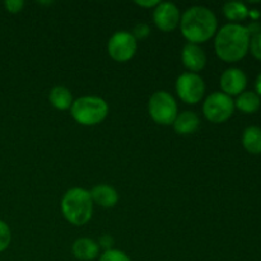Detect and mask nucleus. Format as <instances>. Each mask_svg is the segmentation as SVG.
I'll return each mask as SVG.
<instances>
[{"instance_id":"nucleus-2","label":"nucleus","mask_w":261,"mask_h":261,"mask_svg":"<svg viewBox=\"0 0 261 261\" xmlns=\"http://www.w3.org/2000/svg\"><path fill=\"white\" fill-rule=\"evenodd\" d=\"M250 35L246 27L239 23H228L217 32L214 48L219 59L226 63H236L249 51Z\"/></svg>"},{"instance_id":"nucleus-13","label":"nucleus","mask_w":261,"mask_h":261,"mask_svg":"<svg viewBox=\"0 0 261 261\" xmlns=\"http://www.w3.org/2000/svg\"><path fill=\"white\" fill-rule=\"evenodd\" d=\"M73 255L78 260L82 261H92L96 259L99 254V246L94 240L87 239H78L73 244Z\"/></svg>"},{"instance_id":"nucleus-1","label":"nucleus","mask_w":261,"mask_h":261,"mask_svg":"<svg viewBox=\"0 0 261 261\" xmlns=\"http://www.w3.org/2000/svg\"><path fill=\"white\" fill-rule=\"evenodd\" d=\"M181 33L189 43H204L217 33V17L209 8L195 5L184 12L180 20Z\"/></svg>"},{"instance_id":"nucleus-17","label":"nucleus","mask_w":261,"mask_h":261,"mask_svg":"<svg viewBox=\"0 0 261 261\" xmlns=\"http://www.w3.org/2000/svg\"><path fill=\"white\" fill-rule=\"evenodd\" d=\"M48 98H50L51 105L58 110L70 109L71 105H73L74 102L70 91L64 86L54 87V88L51 89Z\"/></svg>"},{"instance_id":"nucleus-4","label":"nucleus","mask_w":261,"mask_h":261,"mask_svg":"<svg viewBox=\"0 0 261 261\" xmlns=\"http://www.w3.org/2000/svg\"><path fill=\"white\" fill-rule=\"evenodd\" d=\"M73 119L83 126H94L103 121L109 115V105L97 96H83L73 102L70 107Z\"/></svg>"},{"instance_id":"nucleus-16","label":"nucleus","mask_w":261,"mask_h":261,"mask_svg":"<svg viewBox=\"0 0 261 261\" xmlns=\"http://www.w3.org/2000/svg\"><path fill=\"white\" fill-rule=\"evenodd\" d=\"M261 99L256 92H242L234 101V107L245 114H254L260 109Z\"/></svg>"},{"instance_id":"nucleus-19","label":"nucleus","mask_w":261,"mask_h":261,"mask_svg":"<svg viewBox=\"0 0 261 261\" xmlns=\"http://www.w3.org/2000/svg\"><path fill=\"white\" fill-rule=\"evenodd\" d=\"M98 261H132L130 257L125 254L121 250L111 249L107 250V251H103V254L99 256Z\"/></svg>"},{"instance_id":"nucleus-15","label":"nucleus","mask_w":261,"mask_h":261,"mask_svg":"<svg viewBox=\"0 0 261 261\" xmlns=\"http://www.w3.org/2000/svg\"><path fill=\"white\" fill-rule=\"evenodd\" d=\"M242 145L251 154H261V127L249 126L242 134Z\"/></svg>"},{"instance_id":"nucleus-3","label":"nucleus","mask_w":261,"mask_h":261,"mask_svg":"<svg viewBox=\"0 0 261 261\" xmlns=\"http://www.w3.org/2000/svg\"><path fill=\"white\" fill-rule=\"evenodd\" d=\"M61 212L69 223L83 226L92 218L93 201L88 190L83 188H71L61 199Z\"/></svg>"},{"instance_id":"nucleus-14","label":"nucleus","mask_w":261,"mask_h":261,"mask_svg":"<svg viewBox=\"0 0 261 261\" xmlns=\"http://www.w3.org/2000/svg\"><path fill=\"white\" fill-rule=\"evenodd\" d=\"M172 125L177 134L189 135L198 130L199 125H200V120H199L198 115L195 112L184 111L181 114H177Z\"/></svg>"},{"instance_id":"nucleus-27","label":"nucleus","mask_w":261,"mask_h":261,"mask_svg":"<svg viewBox=\"0 0 261 261\" xmlns=\"http://www.w3.org/2000/svg\"><path fill=\"white\" fill-rule=\"evenodd\" d=\"M255 88H256V93L261 97V74L259 76H257L256 83H255Z\"/></svg>"},{"instance_id":"nucleus-9","label":"nucleus","mask_w":261,"mask_h":261,"mask_svg":"<svg viewBox=\"0 0 261 261\" xmlns=\"http://www.w3.org/2000/svg\"><path fill=\"white\" fill-rule=\"evenodd\" d=\"M153 20L158 30L172 32L180 25V10L173 3L161 2L153 10Z\"/></svg>"},{"instance_id":"nucleus-7","label":"nucleus","mask_w":261,"mask_h":261,"mask_svg":"<svg viewBox=\"0 0 261 261\" xmlns=\"http://www.w3.org/2000/svg\"><path fill=\"white\" fill-rule=\"evenodd\" d=\"M176 92L181 101L188 105H196L203 99L205 83L199 74L184 73L176 81Z\"/></svg>"},{"instance_id":"nucleus-10","label":"nucleus","mask_w":261,"mask_h":261,"mask_svg":"<svg viewBox=\"0 0 261 261\" xmlns=\"http://www.w3.org/2000/svg\"><path fill=\"white\" fill-rule=\"evenodd\" d=\"M247 86V76L241 69L231 68L221 75V88L227 96H240Z\"/></svg>"},{"instance_id":"nucleus-6","label":"nucleus","mask_w":261,"mask_h":261,"mask_svg":"<svg viewBox=\"0 0 261 261\" xmlns=\"http://www.w3.org/2000/svg\"><path fill=\"white\" fill-rule=\"evenodd\" d=\"M234 101L232 97L227 96L223 92H216L206 97L203 105V112L206 120L213 124L226 122L233 115Z\"/></svg>"},{"instance_id":"nucleus-8","label":"nucleus","mask_w":261,"mask_h":261,"mask_svg":"<svg viewBox=\"0 0 261 261\" xmlns=\"http://www.w3.org/2000/svg\"><path fill=\"white\" fill-rule=\"evenodd\" d=\"M138 48V41L130 32L119 31L114 33L107 43L109 55L119 63H126L134 58Z\"/></svg>"},{"instance_id":"nucleus-24","label":"nucleus","mask_w":261,"mask_h":261,"mask_svg":"<svg viewBox=\"0 0 261 261\" xmlns=\"http://www.w3.org/2000/svg\"><path fill=\"white\" fill-rule=\"evenodd\" d=\"M97 244H98L99 249L102 247V249H105V251H107V250L112 249V246H114V244H115V240H114V237L110 236V234H102V236L99 237V240Z\"/></svg>"},{"instance_id":"nucleus-5","label":"nucleus","mask_w":261,"mask_h":261,"mask_svg":"<svg viewBox=\"0 0 261 261\" xmlns=\"http://www.w3.org/2000/svg\"><path fill=\"white\" fill-rule=\"evenodd\" d=\"M148 112L153 121L158 125H172L178 114L175 98L166 91H157L150 96L148 102Z\"/></svg>"},{"instance_id":"nucleus-25","label":"nucleus","mask_w":261,"mask_h":261,"mask_svg":"<svg viewBox=\"0 0 261 261\" xmlns=\"http://www.w3.org/2000/svg\"><path fill=\"white\" fill-rule=\"evenodd\" d=\"M246 30L247 32H249L250 37L259 35V33H261V23L257 22V20H254V22H251L249 25H247Z\"/></svg>"},{"instance_id":"nucleus-23","label":"nucleus","mask_w":261,"mask_h":261,"mask_svg":"<svg viewBox=\"0 0 261 261\" xmlns=\"http://www.w3.org/2000/svg\"><path fill=\"white\" fill-rule=\"evenodd\" d=\"M5 8L9 13H13V14H17V13L22 12L23 7H24V2L22 0H7L4 3Z\"/></svg>"},{"instance_id":"nucleus-18","label":"nucleus","mask_w":261,"mask_h":261,"mask_svg":"<svg viewBox=\"0 0 261 261\" xmlns=\"http://www.w3.org/2000/svg\"><path fill=\"white\" fill-rule=\"evenodd\" d=\"M249 12L246 5L240 2H228L223 5V13L227 19L232 22H240L249 17Z\"/></svg>"},{"instance_id":"nucleus-22","label":"nucleus","mask_w":261,"mask_h":261,"mask_svg":"<svg viewBox=\"0 0 261 261\" xmlns=\"http://www.w3.org/2000/svg\"><path fill=\"white\" fill-rule=\"evenodd\" d=\"M132 35H133V37H134L137 41L138 40H144V38H147L148 36L150 35L149 25L145 24V23H139V24H137L134 27Z\"/></svg>"},{"instance_id":"nucleus-20","label":"nucleus","mask_w":261,"mask_h":261,"mask_svg":"<svg viewBox=\"0 0 261 261\" xmlns=\"http://www.w3.org/2000/svg\"><path fill=\"white\" fill-rule=\"evenodd\" d=\"M10 240H12V233H10L9 226L4 221H0V252L8 249Z\"/></svg>"},{"instance_id":"nucleus-26","label":"nucleus","mask_w":261,"mask_h":261,"mask_svg":"<svg viewBox=\"0 0 261 261\" xmlns=\"http://www.w3.org/2000/svg\"><path fill=\"white\" fill-rule=\"evenodd\" d=\"M161 2H157V0H152V2H150V0H147V2H142V0H140V2H135V4L143 8H155Z\"/></svg>"},{"instance_id":"nucleus-11","label":"nucleus","mask_w":261,"mask_h":261,"mask_svg":"<svg viewBox=\"0 0 261 261\" xmlns=\"http://www.w3.org/2000/svg\"><path fill=\"white\" fill-rule=\"evenodd\" d=\"M181 60H182L184 66L190 73L198 74L206 65V55L203 48L195 43H186L181 51Z\"/></svg>"},{"instance_id":"nucleus-21","label":"nucleus","mask_w":261,"mask_h":261,"mask_svg":"<svg viewBox=\"0 0 261 261\" xmlns=\"http://www.w3.org/2000/svg\"><path fill=\"white\" fill-rule=\"evenodd\" d=\"M249 50L251 51V54L254 55L255 59L261 61V33L250 37Z\"/></svg>"},{"instance_id":"nucleus-12","label":"nucleus","mask_w":261,"mask_h":261,"mask_svg":"<svg viewBox=\"0 0 261 261\" xmlns=\"http://www.w3.org/2000/svg\"><path fill=\"white\" fill-rule=\"evenodd\" d=\"M92 201L98 204L102 208H114L119 201V194L112 186L107 184H99L96 185L91 191Z\"/></svg>"}]
</instances>
